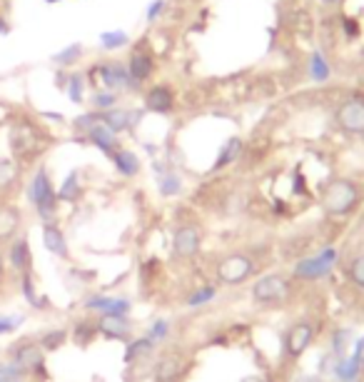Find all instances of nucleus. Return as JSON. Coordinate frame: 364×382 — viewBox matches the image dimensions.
<instances>
[{
    "mask_svg": "<svg viewBox=\"0 0 364 382\" xmlns=\"http://www.w3.org/2000/svg\"><path fill=\"white\" fill-rule=\"evenodd\" d=\"M92 105L98 108V110H110L112 105H115V95L108 90H100L95 92V98H92Z\"/></svg>",
    "mask_w": 364,
    "mask_h": 382,
    "instance_id": "nucleus-35",
    "label": "nucleus"
},
{
    "mask_svg": "<svg viewBox=\"0 0 364 382\" xmlns=\"http://www.w3.org/2000/svg\"><path fill=\"white\" fill-rule=\"evenodd\" d=\"M337 123L342 130L352 132V135H362L364 132V98L345 100L337 110Z\"/></svg>",
    "mask_w": 364,
    "mask_h": 382,
    "instance_id": "nucleus-8",
    "label": "nucleus"
},
{
    "mask_svg": "<svg viewBox=\"0 0 364 382\" xmlns=\"http://www.w3.org/2000/svg\"><path fill=\"white\" fill-rule=\"evenodd\" d=\"M152 348H155V343H152L150 337H135V340H130L128 348H125V363L128 365L140 363V360H145V357L152 352Z\"/></svg>",
    "mask_w": 364,
    "mask_h": 382,
    "instance_id": "nucleus-20",
    "label": "nucleus"
},
{
    "mask_svg": "<svg viewBox=\"0 0 364 382\" xmlns=\"http://www.w3.org/2000/svg\"><path fill=\"white\" fill-rule=\"evenodd\" d=\"M68 92H70L72 103H80V100H83V78H80V75H72L70 78V88H68Z\"/></svg>",
    "mask_w": 364,
    "mask_h": 382,
    "instance_id": "nucleus-40",
    "label": "nucleus"
},
{
    "mask_svg": "<svg viewBox=\"0 0 364 382\" xmlns=\"http://www.w3.org/2000/svg\"><path fill=\"white\" fill-rule=\"evenodd\" d=\"M175 105V98H172V90L168 86H152L145 95V108L152 112H170Z\"/></svg>",
    "mask_w": 364,
    "mask_h": 382,
    "instance_id": "nucleus-13",
    "label": "nucleus"
},
{
    "mask_svg": "<svg viewBox=\"0 0 364 382\" xmlns=\"http://www.w3.org/2000/svg\"><path fill=\"white\" fill-rule=\"evenodd\" d=\"M23 292H26V297H28V303L33 305V308H46V300H40L38 297V292L33 290V275L30 272H26L23 275Z\"/></svg>",
    "mask_w": 364,
    "mask_h": 382,
    "instance_id": "nucleus-33",
    "label": "nucleus"
},
{
    "mask_svg": "<svg viewBox=\"0 0 364 382\" xmlns=\"http://www.w3.org/2000/svg\"><path fill=\"white\" fill-rule=\"evenodd\" d=\"M240 150H242L240 138L228 140V143H225V148H222V152H220V158H217V163H215V170H220V168H225V165L232 163V160L240 155Z\"/></svg>",
    "mask_w": 364,
    "mask_h": 382,
    "instance_id": "nucleus-25",
    "label": "nucleus"
},
{
    "mask_svg": "<svg viewBox=\"0 0 364 382\" xmlns=\"http://www.w3.org/2000/svg\"><path fill=\"white\" fill-rule=\"evenodd\" d=\"M347 345H350V332H347V330H337V332H334V352H337V355H345Z\"/></svg>",
    "mask_w": 364,
    "mask_h": 382,
    "instance_id": "nucleus-39",
    "label": "nucleus"
},
{
    "mask_svg": "<svg viewBox=\"0 0 364 382\" xmlns=\"http://www.w3.org/2000/svg\"><path fill=\"white\" fill-rule=\"evenodd\" d=\"M163 8H165V3H163V0H155V3H152V6H150V10H148V20H155L157 15L163 13Z\"/></svg>",
    "mask_w": 364,
    "mask_h": 382,
    "instance_id": "nucleus-43",
    "label": "nucleus"
},
{
    "mask_svg": "<svg viewBox=\"0 0 364 382\" xmlns=\"http://www.w3.org/2000/svg\"><path fill=\"white\" fill-rule=\"evenodd\" d=\"M310 73H312V78L319 80V83H325V80L330 78V66H327V60L322 53L312 55V60H310Z\"/></svg>",
    "mask_w": 364,
    "mask_h": 382,
    "instance_id": "nucleus-29",
    "label": "nucleus"
},
{
    "mask_svg": "<svg viewBox=\"0 0 364 382\" xmlns=\"http://www.w3.org/2000/svg\"><path fill=\"white\" fill-rule=\"evenodd\" d=\"M43 245H46V250H48V252H52V255L68 257V243H65V235H63V230H60L58 225L46 223V228H43Z\"/></svg>",
    "mask_w": 364,
    "mask_h": 382,
    "instance_id": "nucleus-17",
    "label": "nucleus"
},
{
    "mask_svg": "<svg viewBox=\"0 0 364 382\" xmlns=\"http://www.w3.org/2000/svg\"><path fill=\"white\" fill-rule=\"evenodd\" d=\"M182 363L177 360V357H165V360H160V365L155 368V377L157 382H175L182 377Z\"/></svg>",
    "mask_w": 364,
    "mask_h": 382,
    "instance_id": "nucleus-23",
    "label": "nucleus"
},
{
    "mask_svg": "<svg viewBox=\"0 0 364 382\" xmlns=\"http://www.w3.org/2000/svg\"><path fill=\"white\" fill-rule=\"evenodd\" d=\"M322 3H325V6H337L339 0H322Z\"/></svg>",
    "mask_w": 364,
    "mask_h": 382,
    "instance_id": "nucleus-44",
    "label": "nucleus"
},
{
    "mask_svg": "<svg viewBox=\"0 0 364 382\" xmlns=\"http://www.w3.org/2000/svg\"><path fill=\"white\" fill-rule=\"evenodd\" d=\"M20 325H23V317L20 315H3L0 317V335H3V332H13Z\"/></svg>",
    "mask_w": 364,
    "mask_h": 382,
    "instance_id": "nucleus-38",
    "label": "nucleus"
},
{
    "mask_svg": "<svg viewBox=\"0 0 364 382\" xmlns=\"http://www.w3.org/2000/svg\"><path fill=\"white\" fill-rule=\"evenodd\" d=\"M347 280H350L354 288H362L364 290V255L354 257L347 268Z\"/></svg>",
    "mask_w": 364,
    "mask_h": 382,
    "instance_id": "nucleus-28",
    "label": "nucleus"
},
{
    "mask_svg": "<svg viewBox=\"0 0 364 382\" xmlns=\"http://www.w3.org/2000/svg\"><path fill=\"white\" fill-rule=\"evenodd\" d=\"M0 275H3V250H0Z\"/></svg>",
    "mask_w": 364,
    "mask_h": 382,
    "instance_id": "nucleus-45",
    "label": "nucleus"
},
{
    "mask_svg": "<svg viewBox=\"0 0 364 382\" xmlns=\"http://www.w3.org/2000/svg\"><path fill=\"white\" fill-rule=\"evenodd\" d=\"M100 43H103V48H108V50H117V48L128 46V35H125L123 30H110V33L100 35Z\"/></svg>",
    "mask_w": 364,
    "mask_h": 382,
    "instance_id": "nucleus-32",
    "label": "nucleus"
},
{
    "mask_svg": "<svg viewBox=\"0 0 364 382\" xmlns=\"http://www.w3.org/2000/svg\"><path fill=\"white\" fill-rule=\"evenodd\" d=\"M334 263H337V250H334V248H327V250H322L319 255L302 257V260L294 265V277H297V280H319V277H325L327 272L334 268Z\"/></svg>",
    "mask_w": 364,
    "mask_h": 382,
    "instance_id": "nucleus-4",
    "label": "nucleus"
},
{
    "mask_svg": "<svg viewBox=\"0 0 364 382\" xmlns=\"http://www.w3.org/2000/svg\"><path fill=\"white\" fill-rule=\"evenodd\" d=\"M10 148H13V152L18 158H30V155H35L40 148L38 132L30 125H26V123H23V125H15L13 132H10Z\"/></svg>",
    "mask_w": 364,
    "mask_h": 382,
    "instance_id": "nucleus-11",
    "label": "nucleus"
},
{
    "mask_svg": "<svg viewBox=\"0 0 364 382\" xmlns=\"http://www.w3.org/2000/svg\"><path fill=\"white\" fill-rule=\"evenodd\" d=\"M95 332H98V330H95V325H85L83 323V325H78V328H75V340H78L80 345L90 343Z\"/></svg>",
    "mask_w": 364,
    "mask_h": 382,
    "instance_id": "nucleus-37",
    "label": "nucleus"
},
{
    "mask_svg": "<svg viewBox=\"0 0 364 382\" xmlns=\"http://www.w3.org/2000/svg\"><path fill=\"white\" fill-rule=\"evenodd\" d=\"M78 55H80V46H70L68 50H63V53L55 55V63H72Z\"/></svg>",
    "mask_w": 364,
    "mask_h": 382,
    "instance_id": "nucleus-41",
    "label": "nucleus"
},
{
    "mask_svg": "<svg viewBox=\"0 0 364 382\" xmlns=\"http://www.w3.org/2000/svg\"><path fill=\"white\" fill-rule=\"evenodd\" d=\"M68 340V332L65 330H50V332H46L43 335V340H40V348L46 350V352H52V350L63 348Z\"/></svg>",
    "mask_w": 364,
    "mask_h": 382,
    "instance_id": "nucleus-27",
    "label": "nucleus"
},
{
    "mask_svg": "<svg viewBox=\"0 0 364 382\" xmlns=\"http://www.w3.org/2000/svg\"><path fill=\"white\" fill-rule=\"evenodd\" d=\"M128 73H130L132 83H143V80L150 78V73H152V58L148 55V50H135L130 55Z\"/></svg>",
    "mask_w": 364,
    "mask_h": 382,
    "instance_id": "nucleus-18",
    "label": "nucleus"
},
{
    "mask_svg": "<svg viewBox=\"0 0 364 382\" xmlns=\"http://www.w3.org/2000/svg\"><path fill=\"white\" fill-rule=\"evenodd\" d=\"M30 203L35 205V210L43 220H52L55 210H58V192L52 190V183L48 178L46 170L35 172L33 183H30Z\"/></svg>",
    "mask_w": 364,
    "mask_h": 382,
    "instance_id": "nucleus-2",
    "label": "nucleus"
},
{
    "mask_svg": "<svg viewBox=\"0 0 364 382\" xmlns=\"http://www.w3.org/2000/svg\"><path fill=\"white\" fill-rule=\"evenodd\" d=\"M10 355H13V365L23 375L38 372L46 365V350L40 348V343H35V340H23L20 345H15Z\"/></svg>",
    "mask_w": 364,
    "mask_h": 382,
    "instance_id": "nucleus-7",
    "label": "nucleus"
},
{
    "mask_svg": "<svg viewBox=\"0 0 364 382\" xmlns=\"http://www.w3.org/2000/svg\"><path fill=\"white\" fill-rule=\"evenodd\" d=\"M100 120H103L112 132H123V130H128V128H132V123H135L137 118H135V112H130V110H115V108H110V110H105L103 115H100Z\"/></svg>",
    "mask_w": 364,
    "mask_h": 382,
    "instance_id": "nucleus-19",
    "label": "nucleus"
},
{
    "mask_svg": "<svg viewBox=\"0 0 364 382\" xmlns=\"http://www.w3.org/2000/svg\"><path fill=\"white\" fill-rule=\"evenodd\" d=\"M20 212L15 208H0V240H10L18 232Z\"/></svg>",
    "mask_w": 364,
    "mask_h": 382,
    "instance_id": "nucleus-24",
    "label": "nucleus"
},
{
    "mask_svg": "<svg viewBox=\"0 0 364 382\" xmlns=\"http://www.w3.org/2000/svg\"><path fill=\"white\" fill-rule=\"evenodd\" d=\"M0 382H23V372L13 363H0Z\"/></svg>",
    "mask_w": 364,
    "mask_h": 382,
    "instance_id": "nucleus-34",
    "label": "nucleus"
},
{
    "mask_svg": "<svg viewBox=\"0 0 364 382\" xmlns=\"http://www.w3.org/2000/svg\"><path fill=\"white\" fill-rule=\"evenodd\" d=\"M85 308L88 310H98V312H112V315H128L130 312V303L125 300V297H92V300H88L85 303Z\"/></svg>",
    "mask_w": 364,
    "mask_h": 382,
    "instance_id": "nucleus-14",
    "label": "nucleus"
},
{
    "mask_svg": "<svg viewBox=\"0 0 364 382\" xmlns=\"http://www.w3.org/2000/svg\"><path fill=\"white\" fill-rule=\"evenodd\" d=\"M168 332H170V325L165 323V320H157L155 325H152V330H150V340H152V343H160V340H165V337H168Z\"/></svg>",
    "mask_w": 364,
    "mask_h": 382,
    "instance_id": "nucleus-36",
    "label": "nucleus"
},
{
    "mask_svg": "<svg viewBox=\"0 0 364 382\" xmlns=\"http://www.w3.org/2000/svg\"><path fill=\"white\" fill-rule=\"evenodd\" d=\"M92 75L100 78V86H103L105 90H115V88L132 86V78L123 63H100V66L92 70Z\"/></svg>",
    "mask_w": 364,
    "mask_h": 382,
    "instance_id": "nucleus-10",
    "label": "nucleus"
},
{
    "mask_svg": "<svg viewBox=\"0 0 364 382\" xmlns=\"http://www.w3.org/2000/svg\"><path fill=\"white\" fill-rule=\"evenodd\" d=\"M80 198V185H78V172H70L65 178V183H63V188L58 190V200H68V203H72V200Z\"/></svg>",
    "mask_w": 364,
    "mask_h": 382,
    "instance_id": "nucleus-26",
    "label": "nucleus"
},
{
    "mask_svg": "<svg viewBox=\"0 0 364 382\" xmlns=\"http://www.w3.org/2000/svg\"><path fill=\"white\" fill-rule=\"evenodd\" d=\"M290 292H292V288L282 275H265L252 285V300L262 305L285 303Z\"/></svg>",
    "mask_w": 364,
    "mask_h": 382,
    "instance_id": "nucleus-3",
    "label": "nucleus"
},
{
    "mask_svg": "<svg viewBox=\"0 0 364 382\" xmlns=\"http://www.w3.org/2000/svg\"><path fill=\"white\" fill-rule=\"evenodd\" d=\"M95 330H98V335H103L105 340H123V343H130L132 323L125 315H112V312H105V315L98 317Z\"/></svg>",
    "mask_w": 364,
    "mask_h": 382,
    "instance_id": "nucleus-9",
    "label": "nucleus"
},
{
    "mask_svg": "<svg viewBox=\"0 0 364 382\" xmlns=\"http://www.w3.org/2000/svg\"><path fill=\"white\" fill-rule=\"evenodd\" d=\"M254 263L250 255H230L217 265V277L225 285H242L247 283V277H252Z\"/></svg>",
    "mask_w": 364,
    "mask_h": 382,
    "instance_id": "nucleus-5",
    "label": "nucleus"
},
{
    "mask_svg": "<svg viewBox=\"0 0 364 382\" xmlns=\"http://www.w3.org/2000/svg\"><path fill=\"white\" fill-rule=\"evenodd\" d=\"M217 290L212 288V285H205V288H200L197 292H192V295L188 297V305L190 308H200V305L210 303V300H215Z\"/></svg>",
    "mask_w": 364,
    "mask_h": 382,
    "instance_id": "nucleus-31",
    "label": "nucleus"
},
{
    "mask_svg": "<svg viewBox=\"0 0 364 382\" xmlns=\"http://www.w3.org/2000/svg\"><path fill=\"white\" fill-rule=\"evenodd\" d=\"M359 203V188L352 180H332L322 192V208L327 215L342 218L347 212H352Z\"/></svg>",
    "mask_w": 364,
    "mask_h": 382,
    "instance_id": "nucleus-1",
    "label": "nucleus"
},
{
    "mask_svg": "<svg viewBox=\"0 0 364 382\" xmlns=\"http://www.w3.org/2000/svg\"><path fill=\"white\" fill-rule=\"evenodd\" d=\"M172 250L177 257H195L200 252V230L195 225H182L172 237Z\"/></svg>",
    "mask_w": 364,
    "mask_h": 382,
    "instance_id": "nucleus-12",
    "label": "nucleus"
},
{
    "mask_svg": "<svg viewBox=\"0 0 364 382\" xmlns=\"http://www.w3.org/2000/svg\"><path fill=\"white\" fill-rule=\"evenodd\" d=\"M359 368H362V360L359 357H339L337 365H334V377L339 382H354L359 375Z\"/></svg>",
    "mask_w": 364,
    "mask_h": 382,
    "instance_id": "nucleus-22",
    "label": "nucleus"
},
{
    "mask_svg": "<svg viewBox=\"0 0 364 382\" xmlns=\"http://www.w3.org/2000/svg\"><path fill=\"white\" fill-rule=\"evenodd\" d=\"M110 158H112V163H115L117 170L123 172V175H128V178H132V175H137V172H140V160H137L135 152L120 150V148H117Z\"/></svg>",
    "mask_w": 364,
    "mask_h": 382,
    "instance_id": "nucleus-21",
    "label": "nucleus"
},
{
    "mask_svg": "<svg viewBox=\"0 0 364 382\" xmlns=\"http://www.w3.org/2000/svg\"><path fill=\"white\" fill-rule=\"evenodd\" d=\"M160 190H163L165 195H175V192L180 190V180H177L175 175H170V178L163 180V185H160Z\"/></svg>",
    "mask_w": 364,
    "mask_h": 382,
    "instance_id": "nucleus-42",
    "label": "nucleus"
},
{
    "mask_svg": "<svg viewBox=\"0 0 364 382\" xmlns=\"http://www.w3.org/2000/svg\"><path fill=\"white\" fill-rule=\"evenodd\" d=\"M88 138H90L92 145H98L103 152H108V155H112V152L117 150V140H115V132L110 130V128L105 125L103 120H98L95 125L88 130Z\"/></svg>",
    "mask_w": 364,
    "mask_h": 382,
    "instance_id": "nucleus-15",
    "label": "nucleus"
},
{
    "mask_svg": "<svg viewBox=\"0 0 364 382\" xmlns=\"http://www.w3.org/2000/svg\"><path fill=\"white\" fill-rule=\"evenodd\" d=\"M362 368H364V355H362Z\"/></svg>",
    "mask_w": 364,
    "mask_h": 382,
    "instance_id": "nucleus-46",
    "label": "nucleus"
},
{
    "mask_svg": "<svg viewBox=\"0 0 364 382\" xmlns=\"http://www.w3.org/2000/svg\"><path fill=\"white\" fill-rule=\"evenodd\" d=\"M8 257H10V265H13L18 272H30V265H33V255H30V245H28L26 237H18L13 245H10V252H8Z\"/></svg>",
    "mask_w": 364,
    "mask_h": 382,
    "instance_id": "nucleus-16",
    "label": "nucleus"
},
{
    "mask_svg": "<svg viewBox=\"0 0 364 382\" xmlns=\"http://www.w3.org/2000/svg\"><path fill=\"white\" fill-rule=\"evenodd\" d=\"M314 343V328L312 323H294L285 332V355L287 360H299Z\"/></svg>",
    "mask_w": 364,
    "mask_h": 382,
    "instance_id": "nucleus-6",
    "label": "nucleus"
},
{
    "mask_svg": "<svg viewBox=\"0 0 364 382\" xmlns=\"http://www.w3.org/2000/svg\"><path fill=\"white\" fill-rule=\"evenodd\" d=\"M18 178V168H15L13 160H0V190L3 188H10Z\"/></svg>",
    "mask_w": 364,
    "mask_h": 382,
    "instance_id": "nucleus-30",
    "label": "nucleus"
}]
</instances>
